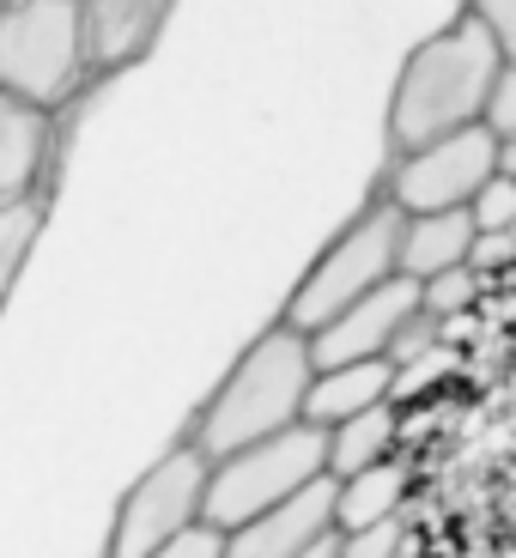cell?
I'll list each match as a JSON object with an SVG mask.
<instances>
[{"instance_id":"1","label":"cell","mask_w":516,"mask_h":558,"mask_svg":"<svg viewBox=\"0 0 516 558\" xmlns=\"http://www.w3.org/2000/svg\"><path fill=\"white\" fill-rule=\"evenodd\" d=\"M499 73H504V49L475 13H461L449 31L425 37L401 61V80L389 92V158L456 134V128H475L487 116Z\"/></svg>"},{"instance_id":"2","label":"cell","mask_w":516,"mask_h":558,"mask_svg":"<svg viewBox=\"0 0 516 558\" xmlns=\"http://www.w3.org/2000/svg\"><path fill=\"white\" fill-rule=\"evenodd\" d=\"M310 383H316V359H310V335H298L292 322H274L250 340L231 377L213 389V401L195 413L189 425V444L207 449L213 461L231 456V449L255 444V437H274L286 425L304 418Z\"/></svg>"},{"instance_id":"3","label":"cell","mask_w":516,"mask_h":558,"mask_svg":"<svg viewBox=\"0 0 516 558\" xmlns=\"http://www.w3.org/2000/svg\"><path fill=\"white\" fill-rule=\"evenodd\" d=\"M401 238H407V213L389 195H371L340 225V238L310 262V274L286 298V316L279 322H292L298 335L328 328L347 304H359L364 292H377L383 279L401 274Z\"/></svg>"},{"instance_id":"4","label":"cell","mask_w":516,"mask_h":558,"mask_svg":"<svg viewBox=\"0 0 516 558\" xmlns=\"http://www.w3.org/2000/svg\"><path fill=\"white\" fill-rule=\"evenodd\" d=\"M92 73L80 0H13L0 7V92L37 104V110H68Z\"/></svg>"},{"instance_id":"5","label":"cell","mask_w":516,"mask_h":558,"mask_svg":"<svg viewBox=\"0 0 516 558\" xmlns=\"http://www.w3.org/2000/svg\"><path fill=\"white\" fill-rule=\"evenodd\" d=\"M322 474H328V432L310 425V418H298V425H286V432L255 437V444H243V449H231V456L213 461L201 522H213L219 534H231L250 517L274 510V504L298 498V492H304L310 480H322Z\"/></svg>"},{"instance_id":"6","label":"cell","mask_w":516,"mask_h":558,"mask_svg":"<svg viewBox=\"0 0 516 558\" xmlns=\"http://www.w3.org/2000/svg\"><path fill=\"white\" fill-rule=\"evenodd\" d=\"M207 474H213V456L195 449L189 437H182L177 449H165V456L128 486L104 558H146L153 546H165L170 534L195 529L201 510H207Z\"/></svg>"},{"instance_id":"7","label":"cell","mask_w":516,"mask_h":558,"mask_svg":"<svg viewBox=\"0 0 516 558\" xmlns=\"http://www.w3.org/2000/svg\"><path fill=\"white\" fill-rule=\"evenodd\" d=\"M499 177V134L487 122L456 128L444 140H425L413 153H401L389 165L383 195L413 219V213H444V207H468V201Z\"/></svg>"},{"instance_id":"8","label":"cell","mask_w":516,"mask_h":558,"mask_svg":"<svg viewBox=\"0 0 516 558\" xmlns=\"http://www.w3.org/2000/svg\"><path fill=\"white\" fill-rule=\"evenodd\" d=\"M419 279L413 274H395L383 279L377 292H364L359 304H347L328 328H316L310 335V359H316V371H328V364H359V359H389L395 340L407 335V322L419 316Z\"/></svg>"},{"instance_id":"9","label":"cell","mask_w":516,"mask_h":558,"mask_svg":"<svg viewBox=\"0 0 516 558\" xmlns=\"http://www.w3.org/2000/svg\"><path fill=\"white\" fill-rule=\"evenodd\" d=\"M335 474H322L298 498L274 504V510L225 534V558H304L310 546L335 541Z\"/></svg>"},{"instance_id":"10","label":"cell","mask_w":516,"mask_h":558,"mask_svg":"<svg viewBox=\"0 0 516 558\" xmlns=\"http://www.w3.org/2000/svg\"><path fill=\"white\" fill-rule=\"evenodd\" d=\"M56 153H61L56 110H37V104L0 92V207L49 195Z\"/></svg>"},{"instance_id":"11","label":"cell","mask_w":516,"mask_h":558,"mask_svg":"<svg viewBox=\"0 0 516 558\" xmlns=\"http://www.w3.org/2000/svg\"><path fill=\"white\" fill-rule=\"evenodd\" d=\"M177 0H80L85 19V49H92V73L110 80L153 56V43L165 37Z\"/></svg>"},{"instance_id":"12","label":"cell","mask_w":516,"mask_h":558,"mask_svg":"<svg viewBox=\"0 0 516 558\" xmlns=\"http://www.w3.org/2000/svg\"><path fill=\"white\" fill-rule=\"evenodd\" d=\"M377 401H395V359H359V364H328L316 371L310 383V401H304V418L310 425H340V418L364 413Z\"/></svg>"},{"instance_id":"13","label":"cell","mask_w":516,"mask_h":558,"mask_svg":"<svg viewBox=\"0 0 516 558\" xmlns=\"http://www.w3.org/2000/svg\"><path fill=\"white\" fill-rule=\"evenodd\" d=\"M480 225L468 207H444V213H413L407 219V238H401V274L413 279H432L444 267H461L468 250H475Z\"/></svg>"},{"instance_id":"14","label":"cell","mask_w":516,"mask_h":558,"mask_svg":"<svg viewBox=\"0 0 516 558\" xmlns=\"http://www.w3.org/2000/svg\"><path fill=\"white\" fill-rule=\"evenodd\" d=\"M407 461L389 456V461H371L359 474L335 480V529L352 534V529H371V522H389L407 510Z\"/></svg>"},{"instance_id":"15","label":"cell","mask_w":516,"mask_h":558,"mask_svg":"<svg viewBox=\"0 0 516 558\" xmlns=\"http://www.w3.org/2000/svg\"><path fill=\"white\" fill-rule=\"evenodd\" d=\"M395 444H401V401L364 407V413L328 425V474L347 480L359 468H371V461H389Z\"/></svg>"},{"instance_id":"16","label":"cell","mask_w":516,"mask_h":558,"mask_svg":"<svg viewBox=\"0 0 516 558\" xmlns=\"http://www.w3.org/2000/svg\"><path fill=\"white\" fill-rule=\"evenodd\" d=\"M37 238H43V201L0 207V310H7V298H13V286H19V274H25Z\"/></svg>"},{"instance_id":"17","label":"cell","mask_w":516,"mask_h":558,"mask_svg":"<svg viewBox=\"0 0 516 558\" xmlns=\"http://www.w3.org/2000/svg\"><path fill=\"white\" fill-rule=\"evenodd\" d=\"M475 298H480V274L468 262L444 267V274H432V279H419V304H425V316H437V322L461 316Z\"/></svg>"},{"instance_id":"18","label":"cell","mask_w":516,"mask_h":558,"mask_svg":"<svg viewBox=\"0 0 516 558\" xmlns=\"http://www.w3.org/2000/svg\"><path fill=\"white\" fill-rule=\"evenodd\" d=\"M407 553V522L389 517V522H371V529H352V534H335V558H401Z\"/></svg>"},{"instance_id":"19","label":"cell","mask_w":516,"mask_h":558,"mask_svg":"<svg viewBox=\"0 0 516 558\" xmlns=\"http://www.w3.org/2000/svg\"><path fill=\"white\" fill-rule=\"evenodd\" d=\"M468 213H475L480 231H516V177H504V170H499V177L468 201Z\"/></svg>"},{"instance_id":"20","label":"cell","mask_w":516,"mask_h":558,"mask_svg":"<svg viewBox=\"0 0 516 558\" xmlns=\"http://www.w3.org/2000/svg\"><path fill=\"white\" fill-rule=\"evenodd\" d=\"M146 558H225V534L213 529V522H195V529L170 534L165 546H153Z\"/></svg>"},{"instance_id":"21","label":"cell","mask_w":516,"mask_h":558,"mask_svg":"<svg viewBox=\"0 0 516 558\" xmlns=\"http://www.w3.org/2000/svg\"><path fill=\"white\" fill-rule=\"evenodd\" d=\"M468 13L492 31V43H499L504 61L516 68V0H468Z\"/></svg>"},{"instance_id":"22","label":"cell","mask_w":516,"mask_h":558,"mask_svg":"<svg viewBox=\"0 0 516 558\" xmlns=\"http://www.w3.org/2000/svg\"><path fill=\"white\" fill-rule=\"evenodd\" d=\"M480 122H487L499 140L516 134V68L511 61H504V73L492 80V98H487V116H480Z\"/></svg>"},{"instance_id":"23","label":"cell","mask_w":516,"mask_h":558,"mask_svg":"<svg viewBox=\"0 0 516 558\" xmlns=\"http://www.w3.org/2000/svg\"><path fill=\"white\" fill-rule=\"evenodd\" d=\"M511 250H516V231H480L475 250H468V267H475V274H492V267L511 262Z\"/></svg>"},{"instance_id":"24","label":"cell","mask_w":516,"mask_h":558,"mask_svg":"<svg viewBox=\"0 0 516 558\" xmlns=\"http://www.w3.org/2000/svg\"><path fill=\"white\" fill-rule=\"evenodd\" d=\"M499 170H504V177H516V134L499 140Z\"/></svg>"},{"instance_id":"25","label":"cell","mask_w":516,"mask_h":558,"mask_svg":"<svg viewBox=\"0 0 516 558\" xmlns=\"http://www.w3.org/2000/svg\"><path fill=\"white\" fill-rule=\"evenodd\" d=\"M304 558H335V541H322V546H310Z\"/></svg>"},{"instance_id":"26","label":"cell","mask_w":516,"mask_h":558,"mask_svg":"<svg viewBox=\"0 0 516 558\" xmlns=\"http://www.w3.org/2000/svg\"><path fill=\"white\" fill-rule=\"evenodd\" d=\"M492 558H516V546H499V553H492Z\"/></svg>"},{"instance_id":"27","label":"cell","mask_w":516,"mask_h":558,"mask_svg":"<svg viewBox=\"0 0 516 558\" xmlns=\"http://www.w3.org/2000/svg\"><path fill=\"white\" fill-rule=\"evenodd\" d=\"M511 383H516V364H511Z\"/></svg>"},{"instance_id":"28","label":"cell","mask_w":516,"mask_h":558,"mask_svg":"<svg viewBox=\"0 0 516 558\" xmlns=\"http://www.w3.org/2000/svg\"><path fill=\"white\" fill-rule=\"evenodd\" d=\"M0 7H13V0H0Z\"/></svg>"}]
</instances>
